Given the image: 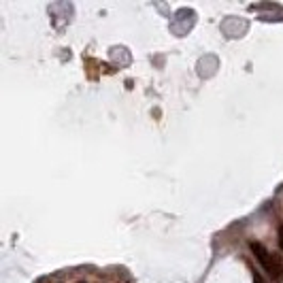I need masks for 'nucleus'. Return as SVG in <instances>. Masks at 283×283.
Masks as SVG:
<instances>
[{"mask_svg": "<svg viewBox=\"0 0 283 283\" xmlns=\"http://www.w3.org/2000/svg\"><path fill=\"white\" fill-rule=\"evenodd\" d=\"M277 237H279V249H283V223H281L279 230H277Z\"/></svg>", "mask_w": 283, "mask_h": 283, "instance_id": "nucleus-2", "label": "nucleus"}, {"mask_svg": "<svg viewBox=\"0 0 283 283\" xmlns=\"http://www.w3.org/2000/svg\"><path fill=\"white\" fill-rule=\"evenodd\" d=\"M81 283H83V281H81Z\"/></svg>", "mask_w": 283, "mask_h": 283, "instance_id": "nucleus-4", "label": "nucleus"}, {"mask_svg": "<svg viewBox=\"0 0 283 283\" xmlns=\"http://www.w3.org/2000/svg\"><path fill=\"white\" fill-rule=\"evenodd\" d=\"M251 251L268 273V277L275 283H283V258L279 253H270L262 243H251Z\"/></svg>", "mask_w": 283, "mask_h": 283, "instance_id": "nucleus-1", "label": "nucleus"}, {"mask_svg": "<svg viewBox=\"0 0 283 283\" xmlns=\"http://www.w3.org/2000/svg\"><path fill=\"white\" fill-rule=\"evenodd\" d=\"M253 283H266V281H264V277L260 273H256V270H253Z\"/></svg>", "mask_w": 283, "mask_h": 283, "instance_id": "nucleus-3", "label": "nucleus"}]
</instances>
